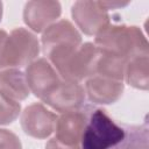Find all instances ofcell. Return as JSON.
<instances>
[{"instance_id": "cell-1", "label": "cell", "mask_w": 149, "mask_h": 149, "mask_svg": "<svg viewBox=\"0 0 149 149\" xmlns=\"http://www.w3.org/2000/svg\"><path fill=\"white\" fill-rule=\"evenodd\" d=\"M94 45L99 51L126 62L136 56L149 55L147 37L136 26L109 23L95 35Z\"/></svg>"}, {"instance_id": "cell-12", "label": "cell", "mask_w": 149, "mask_h": 149, "mask_svg": "<svg viewBox=\"0 0 149 149\" xmlns=\"http://www.w3.org/2000/svg\"><path fill=\"white\" fill-rule=\"evenodd\" d=\"M125 84L100 76H92L86 79L85 93L88 100L98 105H111L116 102L123 93Z\"/></svg>"}, {"instance_id": "cell-4", "label": "cell", "mask_w": 149, "mask_h": 149, "mask_svg": "<svg viewBox=\"0 0 149 149\" xmlns=\"http://www.w3.org/2000/svg\"><path fill=\"white\" fill-rule=\"evenodd\" d=\"M40 42L36 35L22 27L13 29L6 40L2 54V69H19L37 59Z\"/></svg>"}, {"instance_id": "cell-20", "label": "cell", "mask_w": 149, "mask_h": 149, "mask_svg": "<svg viewBox=\"0 0 149 149\" xmlns=\"http://www.w3.org/2000/svg\"><path fill=\"white\" fill-rule=\"evenodd\" d=\"M7 37H8V33L6 30L0 29V70H2V54H3V47Z\"/></svg>"}, {"instance_id": "cell-18", "label": "cell", "mask_w": 149, "mask_h": 149, "mask_svg": "<svg viewBox=\"0 0 149 149\" xmlns=\"http://www.w3.org/2000/svg\"><path fill=\"white\" fill-rule=\"evenodd\" d=\"M0 149H22V143L15 133L0 128Z\"/></svg>"}, {"instance_id": "cell-7", "label": "cell", "mask_w": 149, "mask_h": 149, "mask_svg": "<svg viewBox=\"0 0 149 149\" xmlns=\"http://www.w3.org/2000/svg\"><path fill=\"white\" fill-rule=\"evenodd\" d=\"M24 77L29 91L43 100L62 80L56 69L47 58H37L27 65Z\"/></svg>"}, {"instance_id": "cell-17", "label": "cell", "mask_w": 149, "mask_h": 149, "mask_svg": "<svg viewBox=\"0 0 149 149\" xmlns=\"http://www.w3.org/2000/svg\"><path fill=\"white\" fill-rule=\"evenodd\" d=\"M21 112V105L0 94V126L15 121Z\"/></svg>"}, {"instance_id": "cell-13", "label": "cell", "mask_w": 149, "mask_h": 149, "mask_svg": "<svg viewBox=\"0 0 149 149\" xmlns=\"http://www.w3.org/2000/svg\"><path fill=\"white\" fill-rule=\"evenodd\" d=\"M30 91L24 77V72L19 69L0 70V94L14 100L22 101L28 98Z\"/></svg>"}, {"instance_id": "cell-15", "label": "cell", "mask_w": 149, "mask_h": 149, "mask_svg": "<svg viewBox=\"0 0 149 149\" xmlns=\"http://www.w3.org/2000/svg\"><path fill=\"white\" fill-rule=\"evenodd\" d=\"M126 65H127L126 61L98 50V57L95 61L93 76H100V77L123 81Z\"/></svg>"}, {"instance_id": "cell-2", "label": "cell", "mask_w": 149, "mask_h": 149, "mask_svg": "<svg viewBox=\"0 0 149 149\" xmlns=\"http://www.w3.org/2000/svg\"><path fill=\"white\" fill-rule=\"evenodd\" d=\"M127 134V125L114 121L105 109L88 108L80 149H116Z\"/></svg>"}, {"instance_id": "cell-11", "label": "cell", "mask_w": 149, "mask_h": 149, "mask_svg": "<svg viewBox=\"0 0 149 149\" xmlns=\"http://www.w3.org/2000/svg\"><path fill=\"white\" fill-rule=\"evenodd\" d=\"M62 14V6L54 0H33L23 7V21L34 33H43Z\"/></svg>"}, {"instance_id": "cell-3", "label": "cell", "mask_w": 149, "mask_h": 149, "mask_svg": "<svg viewBox=\"0 0 149 149\" xmlns=\"http://www.w3.org/2000/svg\"><path fill=\"white\" fill-rule=\"evenodd\" d=\"M45 58L56 69L83 43L79 30L69 20H58L49 26L41 37Z\"/></svg>"}, {"instance_id": "cell-9", "label": "cell", "mask_w": 149, "mask_h": 149, "mask_svg": "<svg viewBox=\"0 0 149 149\" xmlns=\"http://www.w3.org/2000/svg\"><path fill=\"white\" fill-rule=\"evenodd\" d=\"M87 113L88 108L61 113L56 120L54 139L66 147H80L87 122Z\"/></svg>"}, {"instance_id": "cell-8", "label": "cell", "mask_w": 149, "mask_h": 149, "mask_svg": "<svg viewBox=\"0 0 149 149\" xmlns=\"http://www.w3.org/2000/svg\"><path fill=\"white\" fill-rule=\"evenodd\" d=\"M56 120L57 115L41 102L27 106L21 113V127L23 132L38 140H44L54 133Z\"/></svg>"}, {"instance_id": "cell-5", "label": "cell", "mask_w": 149, "mask_h": 149, "mask_svg": "<svg viewBox=\"0 0 149 149\" xmlns=\"http://www.w3.org/2000/svg\"><path fill=\"white\" fill-rule=\"evenodd\" d=\"M97 57L98 49L94 43H81L71 56L56 68V71L62 79L80 84V81L88 79L94 74Z\"/></svg>"}, {"instance_id": "cell-21", "label": "cell", "mask_w": 149, "mask_h": 149, "mask_svg": "<svg viewBox=\"0 0 149 149\" xmlns=\"http://www.w3.org/2000/svg\"><path fill=\"white\" fill-rule=\"evenodd\" d=\"M2 12H3V5H2V2L0 1V21H1V19H2Z\"/></svg>"}, {"instance_id": "cell-19", "label": "cell", "mask_w": 149, "mask_h": 149, "mask_svg": "<svg viewBox=\"0 0 149 149\" xmlns=\"http://www.w3.org/2000/svg\"><path fill=\"white\" fill-rule=\"evenodd\" d=\"M45 149H80V147H66L59 142H57L54 137L50 139L47 144H45Z\"/></svg>"}, {"instance_id": "cell-14", "label": "cell", "mask_w": 149, "mask_h": 149, "mask_svg": "<svg viewBox=\"0 0 149 149\" xmlns=\"http://www.w3.org/2000/svg\"><path fill=\"white\" fill-rule=\"evenodd\" d=\"M149 55L136 56L127 62L125 78L127 84L139 90H148L149 86Z\"/></svg>"}, {"instance_id": "cell-6", "label": "cell", "mask_w": 149, "mask_h": 149, "mask_svg": "<svg viewBox=\"0 0 149 149\" xmlns=\"http://www.w3.org/2000/svg\"><path fill=\"white\" fill-rule=\"evenodd\" d=\"M71 15L80 31L88 36H95L111 23L108 10L101 1H76L71 7Z\"/></svg>"}, {"instance_id": "cell-10", "label": "cell", "mask_w": 149, "mask_h": 149, "mask_svg": "<svg viewBox=\"0 0 149 149\" xmlns=\"http://www.w3.org/2000/svg\"><path fill=\"white\" fill-rule=\"evenodd\" d=\"M85 88L79 83L62 79L61 83L42 100L54 111L59 113L80 109L85 102Z\"/></svg>"}, {"instance_id": "cell-16", "label": "cell", "mask_w": 149, "mask_h": 149, "mask_svg": "<svg viewBox=\"0 0 149 149\" xmlns=\"http://www.w3.org/2000/svg\"><path fill=\"white\" fill-rule=\"evenodd\" d=\"M116 149H148V126L127 125V134Z\"/></svg>"}]
</instances>
